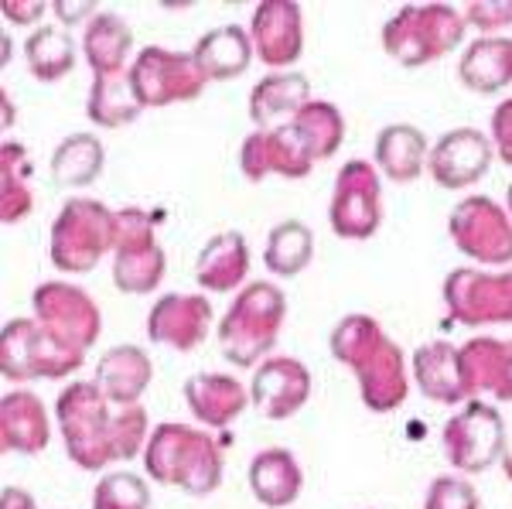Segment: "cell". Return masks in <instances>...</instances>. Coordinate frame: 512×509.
<instances>
[{
    "instance_id": "9c48e42d",
    "label": "cell",
    "mask_w": 512,
    "mask_h": 509,
    "mask_svg": "<svg viewBox=\"0 0 512 509\" xmlns=\"http://www.w3.org/2000/svg\"><path fill=\"white\" fill-rule=\"evenodd\" d=\"M444 308L454 325L489 328L512 325V267H458L444 277Z\"/></svg>"
},
{
    "instance_id": "277c9868",
    "label": "cell",
    "mask_w": 512,
    "mask_h": 509,
    "mask_svg": "<svg viewBox=\"0 0 512 509\" xmlns=\"http://www.w3.org/2000/svg\"><path fill=\"white\" fill-rule=\"evenodd\" d=\"M96 380L69 383L55 400V421H59L65 455L82 472H99L117 465V414Z\"/></svg>"
},
{
    "instance_id": "6da1fadb",
    "label": "cell",
    "mask_w": 512,
    "mask_h": 509,
    "mask_svg": "<svg viewBox=\"0 0 512 509\" xmlns=\"http://www.w3.org/2000/svg\"><path fill=\"white\" fill-rule=\"evenodd\" d=\"M328 349L342 366H349L359 383V397L373 414L407 404L410 393V369L407 356L396 346L383 325L369 315H345L328 335Z\"/></svg>"
},
{
    "instance_id": "b9f144b4",
    "label": "cell",
    "mask_w": 512,
    "mask_h": 509,
    "mask_svg": "<svg viewBox=\"0 0 512 509\" xmlns=\"http://www.w3.org/2000/svg\"><path fill=\"white\" fill-rule=\"evenodd\" d=\"M48 11H52V7H48L45 0H4V7H0L4 21H14V24H21V28H35Z\"/></svg>"
},
{
    "instance_id": "ac0fdd59",
    "label": "cell",
    "mask_w": 512,
    "mask_h": 509,
    "mask_svg": "<svg viewBox=\"0 0 512 509\" xmlns=\"http://www.w3.org/2000/svg\"><path fill=\"white\" fill-rule=\"evenodd\" d=\"M311 369L294 356H270L253 369L250 400L267 421H291L311 400Z\"/></svg>"
},
{
    "instance_id": "4316f807",
    "label": "cell",
    "mask_w": 512,
    "mask_h": 509,
    "mask_svg": "<svg viewBox=\"0 0 512 509\" xmlns=\"http://www.w3.org/2000/svg\"><path fill=\"white\" fill-rule=\"evenodd\" d=\"M250 492L260 506L284 509L294 506L304 489V472L297 465V455L287 448H263L253 455L250 472H246Z\"/></svg>"
},
{
    "instance_id": "7c38bea8",
    "label": "cell",
    "mask_w": 512,
    "mask_h": 509,
    "mask_svg": "<svg viewBox=\"0 0 512 509\" xmlns=\"http://www.w3.org/2000/svg\"><path fill=\"white\" fill-rule=\"evenodd\" d=\"M379 168L352 158L338 168L328 202V226L338 240H373L383 226V182Z\"/></svg>"
},
{
    "instance_id": "83f0119b",
    "label": "cell",
    "mask_w": 512,
    "mask_h": 509,
    "mask_svg": "<svg viewBox=\"0 0 512 509\" xmlns=\"http://www.w3.org/2000/svg\"><path fill=\"white\" fill-rule=\"evenodd\" d=\"M427 154H431V147H427L424 130H417L414 123H386L376 134L373 164L390 182L410 185L424 175Z\"/></svg>"
},
{
    "instance_id": "d6a6232c",
    "label": "cell",
    "mask_w": 512,
    "mask_h": 509,
    "mask_svg": "<svg viewBox=\"0 0 512 509\" xmlns=\"http://www.w3.org/2000/svg\"><path fill=\"white\" fill-rule=\"evenodd\" d=\"M106 164V147L99 137L93 134H72L52 151V161H48V171H52V185L55 188H89L103 175Z\"/></svg>"
},
{
    "instance_id": "4fadbf2b",
    "label": "cell",
    "mask_w": 512,
    "mask_h": 509,
    "mask_svg": "<svg viewBox=\"0 0 512 509\" xmlns=\"http://www.w3.org/2000/svg\"><path fill=\"white\" fill-rule=\"evenodd\" d=\"M168 270L158 236H154L151 212L127 205L117 212V240H113V284L123 294L158 291Z\"/></svg>"
},
{
    "instance_id": "4dcf8cb0",
    "label": "cell",
    "mask_w": 512,
    "mask_h": 509,
    "mask_svg": "<svg viewBox=\"0 0 512 509\" xmlns=\"http://www.w3.org/2000/svg\"><path fill=\"white\" fill-rule=\"evenodd\" d=\"M82 55L93 76H117L130 69L134 55V28L113 11H99L82 31Z\"/></svg>"
},
{
    "instance_id": "484cf974",
    "label": "cell",
    "mask_w": 512,
    "mask_h": 509,
    "mask_svg": "<svg viewBox=\"0 0 512 509\" xmlns=\"http://www.w3.org/2000/svg\"><path fill=\"white\" fill-rule=\"evenodd\" d=\"M154 383V363L140 346H113L96 363V387L113 407H137Z\"/></svg>"
},
{
    "instance_id": "60d3db41",
    "label": "cell",
    "mask_w": 512,
    "mask_h": 509,
    "mask_svg": "<svg viewBox=\"0 0 512 509\" xmlns=\"http://www.w3.org/2000/svg\"><path fill=\"white\" fill-rule=\"evenodd\" d=\"M489 137H492V147H495V158L506 161L512 168V96H509V100H502L492 110Z\"/></svg>"
},
{
    "instance_id": "cb8c5ba5",
    "label": "cell",
    "mask_w": 512,
    "mask_h": 509,
    "mask_svg": "<svg viewBox=\"0 0 512 509\" xmlns=\"http://www.w3.org/2000/svg\"><path fill=\"white\" fill-rule=\"evenodd\" d=\"M410 376H414L417 390L424 393L427 400H434V404L465 407L468 400H472L465 387V376H461V352L458 346H451V342H444V339L417 346L414 359H410Z\"/></svg>"
},
{
    "instance_id": "e575fe53",
    "label": "cell",
    "mask_w": 512,
    "mask_h": 509,
    "mask_svg": "<svg viewBox=\"0 0 512 509\" xmlns=\"http://www.w3.org/2000/svg\"><path fill=\"white\" fill-rule=\"evenodd\" d=\"M24 65L38 82H59L76 69V41L62 24H41L24 41Z\"/></svg>"
},
{
    "instance_id": "74e56055",
    "label": "cell",
    "mask_w": 512,
    "mask_h": 509,
    "mask_svg": "<svg viewBox=\"0 0 512 509\" xmlns=\"http://www.w3.org/2000/svg\"><path fill=\"white\" fill-rule=\"evenodd\" d=\"M93 509H151V486L137 472H106L93 489Z\"/></svg>"
},
{
    "instance_id": "f1b7e54d",
    "label": "cell",
    "mask_w": 512,
    "mask_h": 509,
    "mask_svg": "<svg viewBox=\"0 0 512 509\" xmlns=\"http://www.w3.org/2000/svg\"><path fill=\"white\" fill-rule=\"evenodd\" d=\"M458 79L468 93L495 96L512 82V38L509 35H482L468 41L458 62Z\"/></svg>"
},
{
    "instance_id": "d590c367",
    "label": "cell",
    "mask_w": 512,
    "mask_h": 509,
    "mask_svg": "<svg viewBox=\"0 0 512 509\" xmlns=\"http://www.w3.org/2000/svg\"><path fill=\"white\" fill-rule=\"evenodd\" d=\"M311 257H315V233L301 223V219H284L267 233V246H263V264L277 277H297L308 270Z\"/></svg>"
},
{
    "instance_id": "f6af8a7d",
    "label": "cell",
    "mask_w": 512,
    "mask_h": 509,
    "mask_svg": "<svg viewBox=\"0 0 512 509\" xmlns=\"http://www.w3.org/2000/svg\"><path fill=\"white\" fill-rule=\"evenodd\" d=\"M502 472H506V479L512 482V438H509V445H506V455H502Z\"/></svg>"
},
{
    "instance_id": "d4e9b609",
    "label": "cell",
    "mask_w": 512,
    "mask_h": 509,
    "mask_svg": "<svg viewBox=\"0 0 512 509\" xmlns=\"http://www.w3.org/2000/svg\"><path fill=\"white\" fill-rule=\"evenodd\" d=\"M311 103V82L304 72H270L250 89V120L256 130L284 127Z\"/></svg>"
},
{
    "instance_id": "ab89813d",
    "label": "cell",
    "mask_w": 512,
    "mask_h": 509,
    "mask_svg": "<svg viewBox=\"0 0 512 509\" xmlns=\"http://www.w3.org/2000/svg\"><path fill=\"white\" fill-rule=\"evenodd\" d=\"M465 21L468 28L499 35L502 28H512V0H472L465 7Z\"/></svg>"
},
{
    "instance_id": "f35d334b",
    "label": "cell",
    "mask_w": 512,
    "mask_h": 509,
    "mask_svg": "<svg viewBox=\"0 0 512 509\" xmlns=\"http://www.w3.org/2000/svg\"><path fill=\"white\" fill-rule=\"evenodd\" d=\"M424 509H482V499L472 482L465 475H437V479L427 486L424 496Z\"/></svg>"
},
{
    "instance_id": "9a60e30c",
    "label": "cell",
    "mask_w": 512,
    "mask_h": 509,
    "mask_svg": "<svg viewBox=\"0 0 512 509\" xmlns=\"http://www.w3.org/2000/svg\"><path fill=\"white\" fill-rule=\"evenodd\" d=\"M318 164L311 144L304 141V134L294 123L270 130H253L239 147V171L246 182L260 185L263 178H308L311 168Z\"/></svg>"
},
{
    "instance_id": "30bf717a",
    "label": "cell",
    "mask_w": 512,
    "mask_h": 509,
    "mask_svg": "<svg viewBox=\"0 0 512 509\" xmlns=\"http://www.w3.org/2000/svg\"><path fill=\"white\" fill-rule=\"evenodd\" d=\"M130 82H134V93L144 110H161V106L198 100L209 86V76L192 52L147 45L130 62Z\"/></svg>"
},
{
    "instance_id": "52a82bcc",
    "label": "cell",
    "mask_w": 512,
    "mask_h": 509,
    "mask_svg": "<svg viewBox=\"0 0 512 509\" xmlns=\"http://www.w3.org/2000/svg\"><path fill=\"white\" fill-rule=\"evenodd\" d=\"M86 356L45 332L35 318H11L0 332V373L11 383L69 380Z\"/></svg>"
},
{
    "instance_id": "5b68a950",
    "label": "cell",
    "mask_w": 512,
    "mask_h": 509,
    "mask_svg": "<svg viewBox=\"0 0 512 509\" xmlns=\"http://www.w3.org/2000/svg\"><path fill=\"white\" fill-rule=\"evenodd\" d=\"M465 11L451 4H403L383 24L386 55L403 69L441 62L465 41Z\"/></svg>"
},
{
    "instance_id": "1f68e13d",
    "label": "cell",
    "mask_w": 512,
    "mask_h": 509,
    "mask_svg": "<svg viewBox=\"0 0 512 509\" xmlns=\"http://www.w3.org/2000/svg\"><path fill=\"white\" fill-rule=\"evenodd\" d=\"M31 175H35V164H31L24 144H0V223L4 226H18L35 212Z\"/></svg>"
},
{
    "instance_id": "ffe728a7",
    "label": "cell",
    "mask_w": 512,
    "mask_h": 509,
    "mask_svg": "<svg viewBox=\"0 0 512 509\" xmlns=\"http://www.w3.org/2000/svg\"><path fill=\"white\" fill-rule=\"evenodd\" d=\"M461 352V376H465L468 397H492L495 404H512V339L475 335Z\"/></svg>"
},
{
    "instance_id": "7a4b0ae2",
    "label": "cell",
    "mask_w": 512,
    "mask_h": 509,
    "mask_svg": "<svg viewBox=\"0 0 512 509\" xmlns=\"http://www.w3.org/2000/svg\"><path fill=\"white\" fill-rule=\"evenodd\" d=\"M144 469L158 486H175L188 496H212L226 475L222 441L209 428L164 421L151 431Z\"/></svg>"
},
{
    "instance_id": "2e32d148",
    "label": "cell",
    "mask_w": 512,
    "mask_h": 509,
    "mask_svg": "<svg viewBox=\"0 0 512 509\" xmlns=\"http://www.w3.org/2000/svg\"><path fill=\"white\" fill-rule=\"evenodd\" d=\"M495 161L492 137H485L475 127H454L431 144L427 154V171L448 192H465L489 175Z\"/></svg>"
},
{
    "instance_id": "3957f363",
    "label": "cell",
    "mask_w": 512,
    "mask_h": 509,
    "mask_svg": "<svg viewBox=\"0 0 512 509\" xmlns=\"http://www.w3.org/2000/svg\"><path fill=\"white\" fill-rule=\"evenodd\" d=\"M287 322V298L274 281H253L233 298L216 325L222 356L239 369H256L270 359Z\"/></svg>"
},
{
    "instance_id": "8d00e7d4",
    "label": "cell",
    "mask_w": 512,
    "mask_h": 509,
    "mask_svg": "<svg viewBox=\"0 0 512 509\" xmlns=\"http://www.w3.org/2000/svg\"><path fill=\"white\" fill-rule=\"evenodd\" d=\"M291 123L304 134V141L311 144L318 161L335 158V151L345 141V117H342V110L328 100H311Z\"/></svg>"
},
{
    "instance_id": "8992f818",
    "label": "cell",
    "mask_w": 512,
    "mask_h": 509,
    "mask_svg": "<svg viewBox=\"0 0 512 509\" xmlns=\"http://www.w3.org/2000/svg\"><path fill=\"white\" fill-rule=\"evenodd\" d=\"M117 240V212L89 195H72L52 219L48 257L62 274H89Z\"/></svg>"
},
{
    "instance_id": "bcb514c9",
    "label": "cell",
    "mask_w": 512,
    "mask_h": 509,
    "mask_svg": "<svg viewBox=\"0 0 512 509\" xmlns=\"http://www.w3.org/2000/svg\"><path fill=\"white\" fill-rule=\"evenodd\" d=\"M506 209H509V216H512V182H509V188H506Z\"/></svg>"
},
{
    "instance_id": "5bb4252c",
    "label": "cell",
    "mask_w": 512,
    "mask_h": 509,
    "mask_svg": "<svg viewBox=\"0 0 512 509\" xmlns=\"http://www.w3.org/2000/svg\"><path fill=\"white\" fill-rule=\"evenodd\" d=\"M31 311H35L31 318L45 332H52L55 339L82 352V356L96 346L99 332H103V311L93 301V294L69 281L38 284L31 294Z\"/></svg>"
},
{
    "instance_id": "7402d4cb",
    "label": "cell",
    "mask_w": 512,
    "mask_h": 509,
    "mask_svg": "<svg viewBox=\"0 0 512 509\" xmlns=\"http://www.w3.org/2000/svg\"><path fill=\"white\" fill-rule=\"evenodd\" d=\"M250 274V243L239 229L209 236L195 257V281L209 294H233L246 287Z\"/></svg>"
},
{
    "instance_id": "836d02e7",
    "label": "cell",
    "mask_w": 512,
    "mask_h": 509,
    "mask_svg": "<svg viewBox=\"0 0 512 509\" xmlns=\"http://www.w3.org/2000/svg\"><path fill=\"white\" fill-rule=\"evenodd\" d=\"M144 106H140L134 82H130V69L117 72V76H93V86H89L86 96V117L89 123L103 130H120L130 127Z\"/></svg>"
},
{
    "instance_id": "e0dca14e",
    "label": "cell",
    "mask_w": 512,
    "mask_h": 509,
    "mask_svg": "<svg viewBox=\"0 0 512 509\" xmlns=\"http://www.w3.org/2000/svg\"><path fill=\"white\" fill-rule=\"evenodd\" d=\"M216 311L205 294H161L147 311V335L154 346L175 349V352H195L209 339Z\"/></svg>"
},
{
    "instance_id": "ba28073f",
    "label": "cell",
    "mask_w": 512,
    "mask_h": 509,
    "mask_svg": "<svg viewBox=\"0 0 512 509\" xmlns=\"http://www.w3.org/2000/svg\"><path fill=\"white\" fill-rule=\"evenodd\" d=\"M506 421L485 400H468L441 428V451L458 475H482L506 455Z\"/></svg>"
},
{
    "instance_id": "8fae6325",
    "label": "cell",
    "mask_w": 512,
    "mask_h": 509,
    "mask_svg": "<svg viewBox=\"0 0 512 509\" xmlns=\"http://www.w3.org/2000/svg\"><path fill=\"white\" fill-rule=\"evenodd\" d=\"M448 236L461 257L478 267L512 264V216L489 195H465L448 216Z\"/></svg>"
},
{
    "instance_id": "ee69618b",
    "label": "cell",
    "mask_w": 512,
    "mask_h": 509,
    "mask_svg": "<svg viewBox=\"0 0 512 509\" xmlns=\"http://www.w3.org/2000/svg\"><path fill=\"white\" fill-rule=\"evenodd\" d=\"M0 509H38L35 499H31L28 489H18V486H7L0 492Z\"/></svg>"
},
{
    "instance_id": "7bdbcfd3",
    "label": "cell",
    "mask_w": 512,
    "mask_h": 509,
    "mask_svg": "<svg viewBox=\"0 0 512 509\" xmlns=\"http://www.w3.org/2000/svg\"><path fill=\"white\" fill-rule=\"evenodd\" d=\"M52 14L59 18L62 28H76L82 21H93L96 18V4H89V0H55L52 4Z\"/></svg>"
},
{
    "instance_id": "f546056e",
    "label": "cell",
    "mask_w": 512,
    "mask_h": 509,
    "mask_svg": "<svg viewBox=\"0 0 512 509\" xmlns=\"http://www.w3.org/2000/svg\"><path fill=\"white\" fill-rule=\"evenodd\" d=\"M195 62L202 65V72L209 82H226L246 76V69L253 65V38L250 28H239V24H222V28L205 31L192 48Z\"/></svg>"
},
{
    "instance_id": "603a6c76",
    "label": "cell",
    "mask_w": 512,
    "mask_h": 509,
    "mask_svg": "<svg viewBox=\"0 0 512 509\" xmlns=\"http://www.w3.org/2000/svg\"><path fill=\"white\" fill-rule=\"evenodd\" d=\"M52 441L48 410L38 393L7 390L0 397V451L4 455H38Z\"/></svg>"
},
{
    "instance_id": "44dd1931",
    "label": "cell",
    "mask_w": 512,
    "mask_h": 509,
    "mask_svg": "<svg viewBox=\"0 0 512 509\" xmlns=\"http://www.w3.org/2000/svg\"><path fill=\"white\" fill-rule=\"evenodd\" d=\"M185 404L202 428L226 431L253 404L250 387L239 383L233 373H195L185 383Z\"/></svg>"
},
{
    "instance_id": "d6986e66",
    "label": "cell",
    "mask_w": 512,
    "mask_h": 509,
    "mask_svg": "<svg viewBox=\"0 0 512 509\" xmlns=\"http://www.w3.org/2000/svg\"><path fill=\"white\" fill-rule=\"evenodd\" d=\"M253 52L274 72H291L304 55V14L294 0H263L250 18Z\"/></svg>"
}]
</instances>
